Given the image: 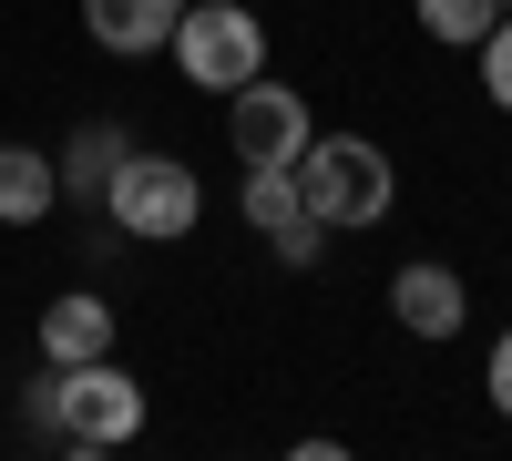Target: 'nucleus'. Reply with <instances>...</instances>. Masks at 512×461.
Wrapping results in <instances>:
<instances>
[{
  "label": "nucleus",
  "instance_id": "nucleus-1",
  "mask_svg": "<svg viewBox=\"0 0 512 461\" xmlns=\"http://www.w3.org/2000/svg\"><path fill=\"white\" fill-rule=\"evenodd\" d=\"M31 431L62 441V451H123V441L144 431V390H134V369H113V359L41 369V380H31Z\"/></svg>",
  "mask_w": 512,
  "mask_h": 461
},
{
  "label": "nucleus",
  "instance_id": "nucleus-2",
  "mask_svg": "<svg viewBox=\"0 0 512 461\" xmlns=\"http://www.w3.org/2000/svg\"><path fill=\"white\" fill-rule=\"evenodd\" d=\"M297 195H308V216L328 236H359V226L390 216L400 175H390V154H379L369 134H308V154H297Z\"/></svg>",
  "mask_w": 512,
  "mask_h": 461
},
{
  "label": "nucleus",
  "instance_id": "nucleus-3",
  "mask_svg": "<svg viewBox=\"0 0 512 461\" xmlns=\"http://www.w3.org/2000/svg\"><path fill=\"white\" fill-rule=\"evenodd\" d=\"M103 216L123 226V236H144V246H175V236H195V216H205V185H195V164L185 154H123L113 164V185H103Z\"/></svg>",
  "mask_w": 512,
  "mask_h": 461
},
{
  "label": "nucleus",
  "instance_id": "nucleus-4",
  "mask_svg": "<svg viewBox=\"0 0 512 461\" xmlns=\"http://www.w3.org/2000/svg\"><path fill=\"white\" fill-rule=\"evenodd\" d=\"M175 72L195 82V93H236V82L267 72V21L246 11V0H185V21H175Z\"/></svg>",
  "mask_w": 512,
  "mask_h": 461
},
{
  "label": "nucleus",
  "instance_id": "nucleus-5",
  "mask_svg": "<svg viewBox=\"0 0 512 461\" xmlns=\"http://www.w3.org/2000/svg\"><path fill=\"white\" fill-rule=\"evenodd\" d=\"M308 134H318V123H308V93H287V82L256 72V82L226 93V144H236V164H297Z\"/></svg>",
  "mask_w": 512,
  "mask_h": 461
},
{
  "label": "nucleus",
  "instance_id": "nucleus-6",
  "mask_svg": "<svg viewBox=\"0 0 512 461\" xmlns=\"http://www.w3.org/2000/svg\"><path fill=\"white\" fill-rule=\"evenodd\" d=\"M236 195H246V226L267 236L287 267H318L328 226L308 216V195H297V164H236Z\"/></svg>",
  "mask_w": 512,
  "mask_h": 461
},
{
  "label": "nucleus",
  "instance_id": "nucleus-7",
  "mask_svg": "<svg viewBox=\"0 0 512 461\" xmlns=\"http://www.w3.org/2000/svg\"><path fill=\"white\" fill-rule=\"evenodd\" d=\"M461 308H472V298H461V277L441 257H410L390 277V318L410 328V339H461Z\"/></svg>",
  "mask_w": 512,
  "mask_h": 461
},
{
  "label": "nucleus",
  "instance_id": "nucleus-8",
  "mask_svg": "<svg viewBox=\"0 0 512 461\" xmlns=\"http://www.w3.org/2000/svg\"><path fill=\"white\" fill-rule=\"evenodd\" d=\"M82 359H113V308L93 287H72V298L41 308V369H82Z\"/></svg>",
  "mask_w": 512,
  "mask_h": 461
},
{
  "label": "nucleus",
  "instance_id": "nucleus-9",
  "mask_svg": "<svg viewBox=\"0 0 512 461\" xmlns=\"http://www.w3.org/2000/svg\"><path fill=\"white\" fill-rule=\"evenodd\" d=\"M175 21H185V0H82V31H93L103 52H123V62L164 52V41H175Z\"/></svg>",
  "mask_w": 512,
  "mask_h": 461
},
{
  "label": "nucleus",
  "instance_id": "nucleus-10",
  "mask_svg": "<svg viewBox=\"0 0 512 461\" xmlns=\"http://www.w3.org/2000/svg\"><path fill=\"white\" fill-rule=\"evenodd\" d=\"M123 154H134V144H123V123H103V113H93V123H82V134L52 154V175H62V195H72V205H103V185H113V164H123Z\"/></svg>",
  "mask_w": 512,
  "mask_h": 461
},
{
  "label": "nucleus",
  "instance_id": "nucleus-11",
  "mask_svg": "<svg viewBox=\"0 0 512 461\" xmlns=\"http://www.w3.org/2000/svg\"><path fill=\"white\" fill-rule=\"evenodd\" d=\"M62 205V175L41 144H0V226H41Z\"/></svg>",
  "mask_w": 512,
  "mask_h": 461
},
{
  "label": "nucleus",
  "instance_id": "nucleus-12",
  "mask_svg": "<svg viewBox=\"0 0 512 461\" xmlns=\"http://www.w3.org/2000/svg\"><path fill=\"white\" fill-rule=\"evenodd\" d=\"M492 21H502V0H420V31L451 41V52H482Z\"/></svg>",
  "mask_w": 512,
  "mask_h": 461
},
{
  "label": "nucleus",
  "instance_id": "nucleus-13",
  "mask_svg": "<svg viewBox=\"0 0 512 461\" xmlns=\"http://www.w3.org/2000/svg\"><path fill=\"white\" fill-rule=\"evenodd\" d=\"M482 93H492V113H512V11L482 31Z\"/></svg>",
  "mask_w": 512,
  "mask_h": 461
},
{
  "label": "nucleus",
  "instance_id": "nucleus-14",
  "mask_svg": "<svg viewBox=\"0 0 512 461\" xmlns=\"http://www.w3.org/2000/svg\"><path fill=\"white\" fill-rule=\"evenodd\" d=\"M482 390H492V410H502V421H512V328H502V339H492V380H482Z\"/></svg>",
  "mask_w": 512,
  "mask_h": 461
},
{
  "label": "nucleus",
  "instance_id": "nucleus-15",
  "mask_svg": "<svg viewBox=\"0 0 512 461\" xmlns=\"http://www.w3.org/2000/svg\"><path fill=\"white\" fill-rule=\"evenodd\" d=\"M502 11H512V0H502Z\"/></svg>",
  "mask_w": 512,
  "mask_h": 461
}]
</instances>
